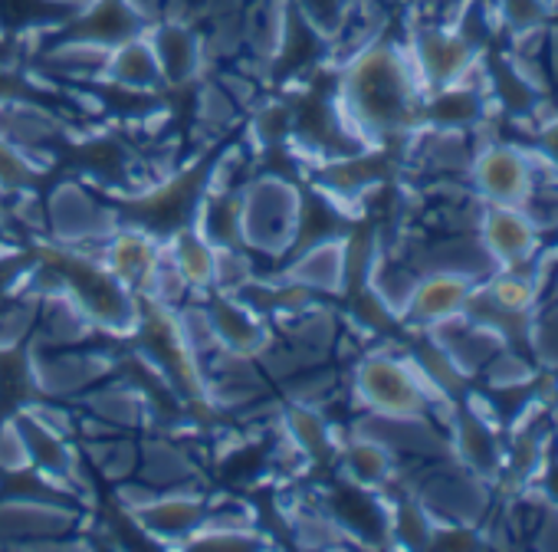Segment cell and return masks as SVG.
Wrapping results in <instances>:
<instances>
[{
  "mask_svg": "<svg viewBox=\"0 0 558 552\" xmlns=\"http://www.w3.org/2000/svg\"><path fill=\"white\" fill-rule=\"evenodd\" d=\"M424 86L398 44H365L339 76L336 109L362 148L408 142L424 125Z\"/></svg>",
  "mask_w": 558,
  "mask_h": 552,
  "instance_id": "1",
  "label": "cell"
},
{
  "mask_svg": "<svg viewBox=\"0 0 558 552\" xmlns=\"http://www.w3.org/2000/svg\"><path fill=\"white\" fill-rule=\"evenodd\" d=\"M355 398L365 405L368 415L385 418H430V411L447 401L427 382L414 356L395 352H368L355 365Z\"/></svg>",
  "mask_w": 558,
  "mask_h": 552,
  "instance_id": "2",
  "label": "cell"
},
{
  "mask_svg": "<svg viewBox=\"0 0 558 552\" xmlns=\"http://www.w3.org/2000/svg\"><path fill=\"white\" fill-rule=\"evenodd\" d=\"M57 284L66 287V297L86 313L89 323L109 329V333H135L142 323L138 313V293H132L125 284L102 266V260H89L80 253H60L53 260Z\"/></svg>",
  "mask_w": 558,
  "mask_h": 552,
  "instance_id": "3",
  "label": "cell"
},
{
  "mask_svg": "<svg viewBox=\"0 0 558 552\" xmlns=\"http://www.w3.org/2000/svg\"><path fill=\"white\" fill-rule=\"evenodd\" d=\"M303 227V197L283 178H259L240 191V240L259 253H287Z\"/></svg>",
  "mask_w": 558,
  "mask_h": 552,
  "instance_id": "4",
  "label": "cell"
},
{
  "mask_svg": "<svg viewBox=\"0 0 558 552\" xmlns=\"http://www.w3.org/2000/svg\"><path fill=\"white\" fill-rule=\"evenodd\" d=\"M542 168V152L506 142V139H473V158L466 181L473 197L483 204H515L522 207Z\"/></svg>",
  "mask_w": 558,
  "mask_h": 552,
  "instance_id": "5",
  "label": "cell"
},
{
  "mask_svg": "<svg viewBox=\"0 0 558 552\" xmlns=\"http://www.w3.org/2000/svg\"><path fill=\"white\" fill-rule=\"evenodd\" d=\"M404 50H408V57L414 63V73H417L424 93L453 86V83H460V80L483 70V57H480L476 40L457 24L417 27L408 37Z\"/></svg>",
  "mask_w": 558,
  "mask_h": 552,
  "instance_id": "6",
  "label": "cell"
},
{
  "mask_svg": "<svg viewBox=\"0 0 558 552\" xmlns=\"http://www.w3.org/2000/svg\"><path fill=\"white\" fill-rule=\"evenodd\" d=\"M476 237L493 266H529L542 250V230L515 204H483Z\"/></svg>",
  "mask_w": 558,
  "mask_h": 552,
  "instance_id": "7",
  "label": "cell"
},
{
  "mask_svg": "<svg viewBox=\"0 0 558 552\" xmlns=\"http://www.w3.org/2000/svg\"><path fill=\"white\" fill-rule=\"evenodd\" d=\"M102 266L125 284L132 293L145 297L155 284L158 269L165 266V240L142 227H116L102 240Z\"/></svg>",
  "mask_w": 558,
  "mask_h": 552,
  "instance_id": "8",
  "label": "cell"
},
{
  "mask_svg": "<svg viewBox=\"0 0 558 552\" xmlns=\"http://www.w3.org/2000/svg\"><path fill=\"white\" fill-rule=\"evenodd\" d=\"M201 310L207 316V326H210V336L217 343V352L250 359V356L266 349V339H269L266 316L256 313L250 303H243L240 293L214 290Z\"/></svg>",
  "mask_w": 558,
  "mask_h": 552,
  "instance_id": "9",
  "label": "cell"
},
{
  "mask_svg": "<svg viewBox=\"0 0 558 552\" xmlns=\"http://www.w3.org/2000/svg\"><path fill=\"white\" fill-rule=\"evenodd\" d=\"M476 280L463 273H450V269H424L414 284L411 303L404 310V323L417 326V329H434L447 320H457L466 313L470 300H473Z\"/></svg>",
  "mask_w": 558,
  "mask_h": 552,
  "instance_id": "10",
  "label": "cell"
},
{
  "mask_svg": "<svg viewBox=\"0 0 558 552\" xmlns=\"http://www.w3.org/2000/svg\"><path fill=\"white\" fill-rule=\"evenodd\" d=\"M50 230L60 237L63 247H80V243H102L119 220L112 211H106L93 194H86L80 184H63L50 197Z\"/></svg>",
  "mask_w": 558,
  "mask_h": 552,
  "instance_id": "11",
  "label": "cell"
},
{
  "mask_svg": "<svg viewBox=\"0 0 558 552\" xmlns=\"http://www.w3.org/2000/svg\"><path fill=\"white\" fill-rule=\"evenodd\" d=\"M450 451L457 457V464L463 470H470L473 477L493 483L502 477L506 467V447L496 437V428L489 418L476 415L473 408H463L453 415L450 424Z\"/></svg>",
  "mask_w": 558,
  "mask_h": 552,
  "instance_id": "12",
  "label": "cell"
},
{
  "mask_svg": "<svg viewBox=\"0 0 558 552\" xmlns=\"http://www.w3.org/2000/svg\"><path fill=\"white\" fill-rule=\"evenodd\" d=\"M427 336L450 356V362H453L466 379L480 375L483 365L506 346V339H502L499 333H493L489 326L470 320L466 313L457 316V320H447V323H440V326H434V329H427Z\"/></svg>",
  "mask_w": 558,
  "mask_h": 552,
  "instance_id": "13",
  "label": "cell"
},
{
  "mask_svg": "<svg viewBox=\"0 0 558 552\" xmlns=\"http://www.w3.org/2000/svg\"><path fill=\"white\" fill-rule=\"evenodd\" d=\"M132 513L145 526V532L168 542H187L210 516L207 503L197 493H165V496L155 493Z\"/></svg>",
  "mask_w": 558,
  "mask_h": 552,
  "instance_id": "14",
  "label": "cell"
},
{
  "mask_svg": "<svg viewBox=\"0 0 558 552\" xmlns=\"http://www.w3.org/2000/svg\"><path fill=\"white\" fill-rule=\"evenodd\" d=\"M165 260L181 276V284L194 293L214 290L217 280V247L194 227L184 224L165 240Z\"/></svg>",
  "mask_w": 558,
  "mask_h": 552,
  "instance_id": "15",
  "label": "cell"
},
{
  "mask_svg": "<svg viewBox=\"0 0 558 552\" xmlns=\"http://www.w3.org/2000/svg\"><path fill=\"white\" fill-rule=\"evenodd\" d=\"M287 280L310 290V293H342L349 284V243L345 240H323L310 247L287 273Z\"/></svg>",
  "mask_w": 558,
  "mask_h": 552,
  "instance_id": "16",
  "label": "cell"
},
{
  "mask_svg": "<svg viewBox=\"0 0 558 552\" xmlns=\"http://www.w3.org/2000/svg\"><path fill=\"white\" fill-rule=\"evenodd\" d=\"M109 83L135 89V93H148L158 89L165 83L155 47L148 37H129L116 47H109V60H106V73Z\"/></svg>",
  "mask_w": 558,
  "mask_h": 552,
  "instance_id": "17",
  "label": "cell"
},
{
  "mask_svg": "<svg viewBox=\"0 0 558 552\" xmlns=\"http://www.w3.org/2000/svg\"><path fill=\"white\" fill-rule=\"evenodd\" d=\"M342 467L345 477L362 487V490H381L395 480L398 470V457L375 437L355 431V437L342 447Z\"/></svg>",
  "mask_w": 558,
  "mask_h": 552,
  "instance_id": "18",
  "label": "cell"
},
{
  "mask_svg": "<svg viewBox=\"0 0 558 552\" xmlns=\"http://www.w3.org/2000/svg\"><path fill=\"white\" fill-rule=\"evenodd\" d=\"M165 83H184L201 70V40L184 24H165L151 37Z\"/></svg>",
  "mask_w": 558,
  "mask_h": 552,
  "instance_id": "19",
  "label": "cell"
},
{
  "mask_svg": "<svg viewBox=\"0 0 558 552\" xmlns=\"http://www.w3.org/2000/svg\"><path fill=\"white\" fill-rule=\"evenodd\" d=\"M417 276H421V269H411V263H401L391 256H375L368 266V290L385 303V310L395 320H401L411 303Z\"/></svg>",
  "mask_w": 558,
  "mask_h": 552,
  "instance_id": "20",
  "label": "cell"
},
{
  "mask_svg": "<svg viewBox=\"0 0 558 552\" xmlns=\"http://www.w3.org/2000/svg\"><path fill=\"white\" fill-rule=\"evenodd\" d=\"M106 362L96 356H50V359H37V382L44 392L50 395H70V392H83L86 385H93L102 375Z\"/></svg>",
  "mask_w": 558,
  "mask_h": 552,
  "instance_id": "21",
  "label": "cell"
},
{
  "mask_svg": "<svg viewBox=\"0 0 558 552\" xmlns=\"http://www.w3.org/2000/svg\"><path fill=\"white\" fill-rule=\"evenodd\" d=\"M502 31H509L512 40L529 37L545 31L548 17H551V4L548 0H489Z\"/></svg>",
  "mask_w": 558,
  "mask_h": 552,
  "instance_id": "22",
  "label": "cell"
},
{
  "mask_svg": "<svg viewBox=\"0 0 558 552\" xmlns=\"http://www.w3.org/2000/svg\"><path fill=\"white\" fill-rule=\"evenodd\" d=\"M480 375L486 379L489 388H496V392H512V388H522V385H529V382L535 379V365H532L525 356H519L515 346H502V349L483 365Z\"/></svg>",
  "mask_w": 558,
  "mask_h": 552,
  "instance_id": "23",
  "label": "cell"
},
{
  "mask_svg": "<svg viewBox=\"0 0 558 552\" xmlns=\"http://www.w3.org/2000/svg\"><path fill=\"white\" fill-rule=\"evenodd\" d=\"M287 421H290L287 428H290V437L300 447V454H323L329 447V428L319 418V411H313L310 405L293 408Z\"/></svg>",
  "mask_w": 558,
  "mask_h": 552,
  "instance_id": "24",
  "label": "cell"
},
{
  "mask_svg": "<svg viewBox=\"0 0 558 552\" xmlns=\"http://www.w3.org/2000/svg\"><path fill=\"white\" fill-rule=\"evenodd\" d=\"M37 171L34 165L27 161V155L21 152L17 142L0 135V191H27L34 184Z\"/></svg>",
  "mask_w": 558,
  "mask_h": 552,
  "instance_id": "25",
  "label": "cell"
},
{
  "mask_svg": "<svg viewBox=\"0 0 558 552\" xmlns=\"http://www.w3.org/2000/svg\"><path fill=\"white\" fill-rule=\"evenodd\" d=\"M93 408L102 415V421H109L116 428H129L138 421V395H129V392L99 395V398H93Z\"/></svg>",
  "mask_w": 558,
  "mask_h": 552,
  "instance_id": "26",
  "label": "cell"
},
{
  "mask_svg": "<svg viewBox=\"0 0 558 552\" xmlns=\"http://www.w3.org/2000/svg\"><path fill=\"white\" fill-rule=\"evenodd\" d=\"M0 470L17 473V470H31V454H27V441L17 421H11L4 431H0Z\"/></svg>",
  "mask_w": 558,
  "mask_h": 552,
  "instance_id": "27",
  "label": "cell"
},
{
  "mask_svg": "<svg viewBox=\"0 0 558 552\" xmlns=\"http://www.w3.org/2000/svg\"><path fill=\"white\" fill-rule=\"evenodd\" d=\"M545 67H548V80L558 83V27L555 31H545Z\"/></svg>",
  "mask_w": 558,
  "mask_h": 552,
  "instance_id": "28",
  "label": "cell"
}]
</instances>
